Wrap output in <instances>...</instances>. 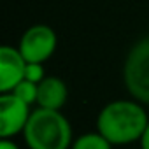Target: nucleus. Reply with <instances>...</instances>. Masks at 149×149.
Listing matches in <instances>:
<instances>
[{"label": "nucleus", "instance_id": "nucleus-1", "mask_svg": "<svg viewBox=\"0 0 149 149\" xmlns=\"http://www.w3.org/2000/svg\"><path fill=\"white\" fill-rule=\"evenodd\" d=\"M149 123L144 104L133 98H119L104 105L97 116V132L112 146L139 142Z\"/></svg>", "mask_w": 149, "mask_h": 149}, {"label": "nucleus", "instance_id": "nucleus-2", "mask_svg": "<svg viewBox=\"0 0 149 149\" xmlns=\"http://www.w3.org/2000/svg\"><path fill=\"white\" fill-rule=\"evenodd\" d=\"M28 149H70L74 142L72 125L61 111L37 107L23 130Z\"/></svg>", "mask_w": 149, "mask_h": 149}, {"label": "nucleus", "instance_id": "nucleus-3", "mask_svg": "<svg viewBox=\"0 0 149 149\" xmlns=\"http://www.w3.org/2000/svg\"><path fill=\"white\" fill-rule=\"evenodd\" d=\"M123 84L133 100L149 105V35L130 47L123 63Z\"/></svg>", "mask_w": 149, "mask_h": 149}, {"label": "nucleus", "instance_id": "nucleus-4", "mask_svg": "<svg viewBox=\"0 0 149 149\" xmlns=\"http://www.w3.org/2000/svg\"><path fill=\"white\" fill-rule=\"evenodd\" d=\"M58 47V35L49 25H32L28 26L18 44L19 53L26 63H46Z\"/></svg>", "mask_w": 149, "mask_h": 149}, {"label": "nucleus", "instance_id": "nucleus-5", "mask_svg": "<svg viewBox=\"0 0 149 149\" xmlns=\"http://www.w3.org/2000/svg\"><path fill=\"white\" fill-rule=\"evenodd\" d=\"M32 109L13 93H0V139H14L21 135Z\"/></svg>", "mask_w": 149, "mask_h": 149}, {"label": "nucleus", "instance_id": "nucleus-6", "mask_svg": "<svg viewBox=\"0 0 149 149\" xmlns=\"http://www.w3.org/2000/svg\"><path fill=\"white\" fill-rule=\"evenodd\" d=\"M26 70V60L14 46L0 47V93H11L23 79Z\"/></svg>", "mask_w": 149, "mask_h": 149}, {"label": "nucleus", "instance_id": "nucleus-7", "mask_svg": "<svg viewBox=\"0 0 149 149\" xmlns=\"http://www.w3.org/2000/svg\"><path fill=\"white\" fill-rule=\"evenodd\" d=\"M67 98H68L67 83L60 77L47 76L42 83H39V97L35 105L42 109L61 111V107L67 104Z\"/></svg>", "mask_w": 149, "mask_h": 149}, {"label": "nucleus", "instance_id": "nucleus-8", "mask_svg": "<svg viewBox=\"0 0 149 149\" xmlns=\"http://www.w3.org/2000/svg\"><path fill=\"white\" fill-rule=\"evenodd\" d=\"M114 146L100 133V132H88L74 139L70 149H112Z\"/></svg>", "mask_w": 149, "mask_h": 149}, {"label": "nucleus", "instance_id": "nucleus-9", "mask_svg": "<svg viewBox=\"0 0 149 149\" xmlns=\"http://www.w3.org/2000/svg\"><path fill=\"white\" fill-rule=\"evenodd\" d=\"M13 95H16L19 100H23L25 104H28L30 107L33 105V104H37V97H39V84H35V83H32V81H26V79H23L13 91H11Z\"/></svg>", "mask_w": 149, "mask_h": 149}, {"label": "nucleus", "instance_id": "nucleus-10", "mask_svg": "<svg viewBox=\"0 0 149 149\" xmlns=\"http://www.w3.org/2000/svg\"><path fill=\"white\" fill-rule=\"evenodd\" d=\"M46 70H44V63H26V70H25V79L32 81L35 84L42 83L46 79Z\"/></svg>", "mask_w": 149, "mask_h": 149}, {"label": "nucleus", "instance_id": "nucleus-11", "mask_svg": "<svg viewBox=\"0 0 149 149\" xmlns=\"http://www.w3.org/2000/svg\"><path fill=\"white\" fill-rule=\"evenodd\" d=\"M139 144H140V149H149V123H147V126H146V130H144Z\"/></svg>", "mask_w": 149, "mask_h": 149}, {"label": "nucleus", "instance_id": "nucleus-12", "mask_svg": "<svg viewBox=\"0 0 149 149\" xmlns=\"http://www.w3.org/2000/svg\"><path fill=\"white\" fill-rule=\"evenodd\" d=\"M0 149H19V146L13 139H2L0 140Z\"/></svg>", "mask_w": 149, "mask_h": 149}]
</instances>
